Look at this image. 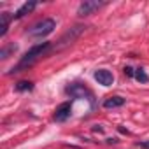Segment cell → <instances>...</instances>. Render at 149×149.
<instances>
[{
  "label": "cell",
  "mask_w": 149,
  "mask_h": 149,
  "mask_svg": "<svg viewBox=\"0 0 149 149\" xmlns=\"http://www.w3.org/2000/svg\"><path fill=\"white\" fill-rule=\"evenodd\" d=\"M53 49V46H51V42H40V44H35V46H32L26 53H25V56L19 60V63L16 65V67H13L7 74L9 76H13V74H18V72H21V70H25V68H30L39 58H42L46 53H49Z\"/></svg>",
  "instance_id": "6da1fadb"
},
{
  "label": "cell",
  "mask_w": 149,
  "mask_h": 149,
  "mask_svg": "<svg viewBox=\"0 0 149 149\" xmlns=\"http://www.w3.org/2000/svg\"><path fill=\"white\" fill-rule=\"evenodd\" d=\"M54 28H56V21L53 18H44L39 23H35L33 26L28 28V35H32V37H46V35L53 33Z\"/></svg>",
  "instance_id": "7a4b0ae2"
},
{
  "label": "cell",
  "mask_w": 149,
  "mask_h": 149,
  "mask_svg": "<svg viewBox=\"0 0 149 149\" xmlns=\"http://www.w3.org/2000/svg\"><path fill=\"white\" fill-rule=\"evenodd\" d=\"M67 93H68L70 97H74V98H86V100L91 104V107H95V97H93V93H91L84 84L74 83V84L67 86Z\"/></svg>",
  "instance_id": "3957f363"
},
{
  "label": "cell",
  "mask_w": 149,
  "mask_h": 149,
  "mask_svg": "<svg viewBox=\"0 0 149 149\" xmlns=\"http://www.w3.org/2000/svg\"><path fill=\"white\" fill-rule=\"evenodd\" d=\"M86 30V26L84 25H76V26H72L68 32H65L63 35H61V39L58 40V44L54 46L56 49H60V47H65V46H68V44H72L74 40H76L83 32Z\"/></svg>",
  "instance_id": "277c9868"
},
{
  "label": "cell",
  "mask_w": 149,
  "mask_h": 149,
  "mask_svg": "<svg viewBox=\"0 0 149 149\" xmlns=\"http://www.w3.org/2000/svg\"><path fill=\"white\" fill-rule=\"evenodd\" d=\"M104 6H105V2H98V0H84V2L79 6V9H77V14H79L81 18H86V16L97 13V11H98L100 7H104Z\"/></svg>",
  "instance_id": "5b68a950"
},
{
  "label": "cell",
  "mask_w": 149,
  "mask_h": 149,
  "mask_svg": "<svg viewBox=\"0 0 149 149\" xmlns=\"http://www.w3.org/2000/svg\"><path fill=\"white\" fill-rule=\"evenodd\" d=\"M70 114H72V102H63V104H60L56 107L53 118H54L56 123H63V121H67L70 118Z\"/></svg>",
  "instance_id": "8992f818"
},
{
  "label": "cell",
  "mask_w": 149,
  "mask_h": 149,
  "mask_svg": "<svg viewBox=\"0 0 149 149\" xmlns=\"http://www.w3.org/2000/svg\"><path fill=\"white\" fill-rule=\"evenodd\" d=\"M95 79H97L98 84H102V86H112V83H114L112 72H111V70H105V68H100V70L95 72Z\"/></svg>",
  "instance_id": "52a82bcc"
},
{
  "label": "cell",
  "mask_w": 149,
  "mask_h": 149,
  "mask_svg": "<svg viewBox=\"0 0 149 149\" xmlns=\"http://www.w3.org/2000/svg\"><path fill=\"white\" fill-rule=\"evenodd\" d=\"M13 18H14V14H11V13H2V14H0V37H4L7 33L9 23H11Z\"/></svg>",
  "instance_id": "ba28073f"
},
{
  "label": "cell",
  "mask_w": 149,
  "mask_h": 149,
  "mask_svg": "<svg viewBox=\"0 0 149 149\" xmlns=\"http://www.w3.org/2000/svg\"><path fill=\"white\" fill-rule=\"evenodd\" d=\"M39 6V2H26V4H23L18 11H16V14H14V19H19V18H23V16H26V14H30L35 7Z\"/></svg>",
  "instance_id": "9c48e42d"
},
{
  "label": "cell",
  "mask_w": 149,
  "mask_h": 149,
  "mask_svg": "<svg viewBox=\"0 0 149 149\" xmlns=\"http://www.w3.org/2000/svg\"><path fill=\"white\" fill-rule=\"evenodd\" d=\"M18 51V44L11 42V44H6L2 49H0V60H7L11 54H14Z\"/></svg>",
  "instance_id": "30bf717a"
},
{
  "label": "cell",
  "mask_w": 149,
  "mask_h": 149,
  "mask_svg": "<svg viewBox=\"0 0 149 149\" xmlns=\"http://www.w3.org/2000/svg\"><path fill=\"white\" fill-rule=\"evenodd\" d=\"M121 105H125V98L123 97H109L104 102L105 109H116V107H121Z\"/></svg>",
  "instance_id": "8fae6325"
},
{
  "label": "cell",
  "mask_w": 149,
  "mask_h": 149,
  "mask_svg": "<svg viewBox=\"0 0 149 149\" xmlns=\"http://www.w3.org/2000/svg\"><path fill=\"white\" fill-rule=\"evenodd\" d=\"M135 79H137L139 83H147V81H149V76L146 74L144 68H137V70H135Z\"/></svg>",
  "instance_id": "7c38bea8"
},
{
  "label": "cell",
  "mask_w": 149,
  "mask_h": 149,
  "mask_svg": "<svg viewBox=\"0 0 149 149\" xmlns=\"http://www.w3.org/2000/svg\"><path fill=\"white\" fill-rule=\"evenodd\" d=\"M33 88V84L30 83V81H19L18 84H16V90L18 91H30Z\"/></svg>",
  "instance_id": "4fadbf2b"
},
{
  "label": "cell",
  "mask_w": 149,
  "mask_h": 149,
  "mask_svg": "<svg viewBox=\"0 0 149 149\" xmlns=\"http://www.w3.org/2000/svg\"><path fill=\"white\" fill-rule=\"evenodd\" d=\"M125 74H126L128 77H133V76H135V72H133L132 67H125Z\"/></svg>",
  "instance_id": "5bb4252c"
},
{
  "label": "cell",
  "mask_w": 149,
  "mask_h": 149,
  "mask_svg": "<svg viewBox=\"0 0 149 149\" xmlns=\"http://www.w3.org/2000/svg\"><path fill=\"white\" fill-rule=\"evenodd\" d=\"M93 132H98V133H100V132H104V128H102L100 125H95V126H93Z\"/></svg>",
  "instance_id": "9a60e30c"
},
{
  "label": "cell",
  "mask_w": 149,
  "mask_h": 149,
  "mask_svg": "<svg viewBox=\"0 0 149 149\" xmlns=\"http://www.w3.org/2000/svg\"><path fill=\"white\" fill-rule=\"evenodd\" d=\"M137 146H139V147L142 146V147H146V149H149V142H137Z\"/></svg>",
  "instance_id": "2e32d148"
},
{
  "label": "cell",
  "mask_w": 149,
  "mask_h": 149,
  "mask_svg": "<svg viewBox=\"0 0 149 149\" xmlns=\"http://www.w3.org/2000/svg\"><path fill=\"white\" fill-rule=\"evenodd\" d=\"M107 142H109V144H116V142H118V139H116V137H109V139H107Z\"/></svg>",
  "instance_id": "e0dca14e"
}]
</instances>
